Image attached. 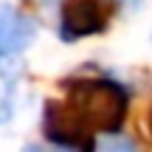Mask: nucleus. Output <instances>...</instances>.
<instances>
[{
	"mask_svg": "<svg viewBox=\"0 0 152 152\" xmlns=\"http://www.w3.org/2000/svg\"><path fill=\"white\" fill-rule=\"evenodd\" d=\"M65 96L48 99L42 110V135L56 147L93 149L96 135H115L124 127L130 93L113 79H71Z\"/></svg>",
	"mask_w": 152,
	"mask_h": 152,
	"instance_id": "1",
	"label": "nucleus"
},
{
	"mask_svg": "<svg viewBox=\"0 0 152 152\" xmlns=\"http://www.w3.org/2000/svg\"><path fill=\"white\" fill-rule=\"evenodd\" d=\"M113 17V0H65L59 11V37L76 42L90 34H102Z\"/></svg>",
	"mask_w": 152,
	"mask_h": 152,
	"instance_id": "2",
	"label": "nucleus"
},
{
	"mask_svg": "<svg viewBox=\"0 0 152 152\" xmlns=\"http://www.w3.org/2000/svg\"><path fill=\"white\" fill-rule=\"evenodd\" d=\"M37 37V26L31 17L11 6H0V62H9L20 56Z\"/></svg>",
	"mask_w": 152,
	"mask_h": 152,
	"instance_id": "3",
	"label": "nucleus"
},
{
	"mask_svg": "<svg viewBox=\"0 0 152 152\" xmlns=\"http://www.w3.org/2000/svg\"><path fill=\"white\" fill-rule=\"evenodd\" d=\"M14 115V87H0V124Z\"/></svg>",
	"mask_w": 152,
	"mask_h": 152,
	"instance_id": "4",
	"label": "nucleus"
}]
</instances>
